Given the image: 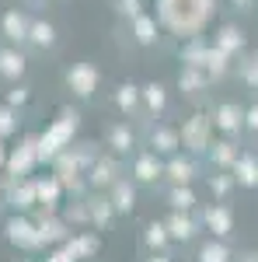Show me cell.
<instances>
[{"mask_svg": "<svg viewBox=\"0 0 258 262\" xmlns=\"http://www.w3.org/2000/svg\"><path fill=\"white\" fill-rule=\"evenodd\" d=\"M66 84H70V91H74V95L87 98V95L98 88V70H95L91 63H77V67H70V74H66Z\"/></svg>", "mask_w": 258, "mask_h": 262, "instance_id": "obj_4", "label": "cell"}, {"mask_svg": "<svg viewBox=\"0 0 258 262\" xmlns=\"http://www.w3.org/2000/svg\"><path fill=\"white\" fill-rule=\"evenodd\" d=\"M122 11L126 14H136V0H122Z\"/></svg>", "mask_w": 258, "mask_h": 262, "instance_id": "obj_21", "label": "cell"}, {"mask_svg": "<svg viewBox=\"0 0 258 262\" xmlns=\"http://www.w3.org/2000/svg\"><path fill=\"white\" fill-rule=\"evenodd\" d=\"M136 35L143 42H150V39H154V21H150V18H136Z\"/></svg>", "mask_w": 258, "mask_h": 262, "instance_id": "obj_14", "label": "cell"}, {"mask_svg": "<svg viewBox=\"0 0 258 262\" xmlns=\"http://www.w3.org/2000/svg\"><path fill=\"white\" fill-rule=\"evenodd\" d=\"M66 248H70V252H74V255H95V252H98V242H95V238H91V234H84V238H74V242H66Z\"/></svg>", "mask_w": 258, "mask_h": 262, "instance_id": "obj_12", "label": "cell"}, {"mask_svg": "<svg viewBox=\"0 0 258 262\" xmlns=\"http://www.w3.org/2000/svg\"><path fill=\"white\" fill-rule=\"evenodd\" d=\"M147 101H150L154 108H160V105H164V95H160V88H147Z\"/></svg>", "mask_w": 258, "mask_h": 262, "instance_id": "obj_20", "label": "cell"}, {"mask_svg": "<svg viewBox=\"0 0 258 262\" xmlns=\"http://www.w3.org/2000/svg\"><path fill=\"white\" fill-rule=\"evenodd\" d=\"M129 143H133V137H129L126 129H115V133H112V147H115V150H129Z\"/></svg>", "mask_w": 258, "mask_h": 262, "instance_id": "obj_15", "label": "cell"}, {"mask_svg": "<svg viewBox=\"0 0 258 262\" xmlns=\"http://www.w3.org/2000/svg\"><path fill=\"white\" fill-rule=\"evenodd\" d=\"M25 101H28V91H25V88L7 91V105H11V108H18V105H25Z\"/></svg>", "mask_w": 258, "mask_h": 262, "instance_id": "obj_17", "label": "cell"}, {"mask_svg": "<svg viewBox=\"0 0 258 262\" xmlns=\"http://www.w3.org/2000/svg\"><path fill=\"white\" fill-rule=\"evenodd\" d=\"M74 259H77V255H74V252L63 245V248H56V252H53V255H49L45 262H74Z\"/></svg>", "mask_w": 258, "mask_h": 262, "instance_id": "obj_18", "label": "cell"}, {"mask_svg": "<svg viewBox=\"0 0 258 262\" xmlns=\"http://www.w3.org/2000/svg\"><path fill=\"white\" fill-rule=\"evenodd\" d=\"M0 28H4V35H7L11 42H25V39H28V28H32V21L25 18L18 7H11V11L0 18Z\"/></svg>", "mask_w": 258, "mask_h": 262, "instance_id": "obj_5", "label": "cell"}, {"mask_svg": "<svg viewBox=\"0 0 258 262\" xmlns=\"http://www.w3.org/2000/svg\"><path fill=\"white\" fill-rule=\"evenodd\" d=\"M0 74L11 77V81H18L21 74H25V56H21L18 49H0Z\"/></svg>", "mask_w": 258, "mask_h": 262, "instance_id": "obj_6", "label": "cell"}, {"mask_svg": "<svg viewBox=\"0 0 258 262\" xmlns=\"http://www.w3.org/2000/svg\"><path fill=\"white\" fill-rule=\"evenodd\" d=\"M66 238V227H63V221H56V217H42L39 221V242L42 245H56Z\"/></svg>", "mask_w": 258, "mask_h": 262, "instance_id": "obj_8", "label": "cell"}, {"mask_svg": "<svg viewBox=\"0 0 258 262\" xmlns=\"http://www.w3.org/2000/svg\"><path fill=\"white\" fill-rule=\"evenodd\" d=\"M53 39H56V32H53V25L49 21H32V28H28V42H35V46H53Z\"/></svg>", "mask_w": 258, "mask_h": 262, "instance_id": "obj_10", "label": "cell"}, {"mask_svg": "<svg viewBox=\"0 0 258 262\" xmlns=\"http://www.w3.org/2000/svg\"><path fill=\"white\" fill-rule=\"evenodd\" d=\"M7 164V150H4V140H0V168Z\"/></svg>", "mask_w": 258, "mask_h": 262, "instance_id": "obj_22", "label": "cell"}, {"mask_svg": "<svg viewBox=\"0 0 258 262\" xmlns=\"http://www.w3.org/2000/svg\"><path fill=\"white\" fill-rule=\"evenodd\" d=\"M35 164H39V140H35V137H25V140L7 154V164H4V168L11 171V179L18 182V179H28Z\"/></svg>", "mask_w": 258, "mask_h": 262, "instance_id": "obj_2", "label": "cell"}, {"mask_svg": "<svg viewBox=\"0 0 258 262\" xmlns=\"http://www.w3.org/2000/svg\"><path fill=\"white\" fill-rule=\"evenodd\" d=\"M136 175H139V179H154V175H157V164H154V158H139Z\"/></svg>", "mask_w": 258, "mask_h": 262, "instance_id": "obj_13", "label": "cell"}, {"mask_svg": "<svg viewBox=\"0 0 258 262\" xmlns=\"http://www.w3.org/2000/svg\"><path fill=\"white\" fill-rule=\"evenodd\" d=\"M115 206H119V210H129V206H133V192H129L126 185L115 189Z\"/></svg>", "mask_w": 258, "mask_h": 262, "instance_id": "obj_16", "label": "cell"}, {"mask_svg": "<svg viewBox=\"0 0 258 262\" xmlns=\"http://www.w3.org/2000/svg\"><path fill=\"white\" fill-rule=\"evenodd\" d=\"M74 129H77V116H74V112H60V119L39 137V161H53L63 147L70 143Z\"/></svg>", "mask_w": 258, "mask_h": 262, "instance_id": "obj_1", "label": "cell"}, {"mask_svg": "<svg viewBox=\"0 0 258 262\" xmlns=\"http://www.w3.org/2000/svg\"><path fill=\"white\" fill-rule=\"evenodd\" d=\"M35 200H39L45 210H53V206L60 203V179H39L35 182Z\"/></svg>", "mask_w": 258, "mask_h": 262, "instance_id": "obj_7", "label": "cell"}, {"mask_svg": "<svg viewBox=\"0 0 258 262\" xmlns=\"http://www.w3.org/2000/svg\"><path fill=\"white\" fill-rule=\"evenodd\" d=\"M11 133H18V116H14L11 105H0V140L11 137Z\"/></svg>", "mask_w": 258, "mask_h": 262, "instance_id": "obj_11", "label": "cell"}, {"mask_svg": "<svg viewBox=\"0 0 258 262\" xmlns=\"http://www.w3.org/2000/svg\"><path fill=\"white\" fill-rule=\"evenodd\" d=\"M35 182H21V185H14L11 189V206L14 210H28V206H35Z\"/></svg>", "mask_w": 258, "mask_h": 262, "instance_id": "obj_9", "label": "cell"}, {"mask_svg": "<svg viewBox=\"0 0 258 262\" xmlns=\"http://www.w3.org/2000/svg\"><path fill=\"white\" fill-rule=\"evenodd\" d=\"M133 101H136V91H133L129 84H126V88H119V105H122V108H129Z\"/></svg>", "mask_w": 258, "mask_h": 262, "instance_id": "obj_19", "label": "cell"}, {"mask_svg": "<svg viewBox=\"0 0 258 262\" xmlns=\"http://www.w3.org/2000/svg\"><path fill=\"white\" fill-rule=\"evenodd\" d=\"M4 234H7V242L18 245V248H39V224H32L28 217H11V221L4 224Z\"/></svg>", "mask_w": 258, "mask_h": 262, "instance_id": "obj_3", "label": "cell"}]
</instances>
